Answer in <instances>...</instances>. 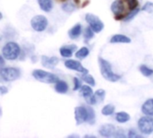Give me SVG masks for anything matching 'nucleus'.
Segmentation results:
<instances>
[{"label": "nucleus", "instance_id": "obj_5", "mask_svg": "<svg viewBox=\"0 0 153 138\" xmlns=\"http://www.w3.org/2000/svg\"><path fill=\"white\" fill-rule=\"evenodd\" d=\"M48 25V19L44 15H41V14L35 15L30 20V26L37 32L44 31L47 29Z\"/></svg>", "mask_w": 153, "mask_h": 138}, {"label": "nucleus", "instance_id": "obj_9", "mask_svg": "<svg viewBox=\"0 0 153 138\" xmlns=\"http://www.w3.org/2000/svg\"><path fill=\"white\" fill-rule=\"evenodd\" d=\"M80 92L90 105H94L97 103L96 98L94 96L92 89L91 88V85H82V87L80 88Z\"/></svg>", "mask_w": 153, "mask_h": 138}, {"label": "nucleus", "instance_id": "obj_6", "mask_svg": "<svg viewBox=\"0 0 153 138\" xmlns=\"http://www.w3.org/2000/svg\"><path fill=\"white\" fill-rule=\"evenodd\" d=\"M138 128L143 135H151L153 133V118L150 116L142 117L138 120Z\"/></svg>", "mask_w": 153, "mask_h": 138}, {"label": "nucleus", "instance_id": "obj_20", "mask_svg": "<svg viewBox=\"0 0 153 138\" xmlns=\"http://www.w3.org/2000/svg\"><path fill=\"white\" fill-rule=\"evenodd\" d=\"M116 120L118 123H126L130 120V115L127 112H118L116 114Z\"/></svg>", "mask_w": 153, "mask_h": 138}, {"label": "nucleus", "instance_id": "obj_19", "mask_svg": "<svg viewBox=\"0 0 153 138\" xmlns=\"http://www.w3.org/2000/svg\"><path fill=\"white\" fill-rule=\"evenodd\" d=\"M40 9L46 13L51 12L53 8V1L52 0H37Z\"/></svg>", "mask_w": 153, "mask_h": 138}, {"label": "nucleus", "instance_id": "obj_17", "mask_svg": "<svg viewBox=\"0 0 153 138\" xmlns=\"http://www.w3.org/2000/svg\"><path fill=\"white\" fill-rule=\"evenodd\" d=\"M68 89H69V86H68L66 82H65L63 80H58L56 83L55 90H56V92L64 94V93H66L68 92Z\"/></svg>", "mask_w": 153, "mask_h": 138}, {"label": "nucleus", "instance_id": "obj_35", "mask_svg": "<svg viewBox=\"0 0 153 138\" xmlns=\"http://www.w3.org/2000/svg\"><path fill=\"white\" fill-rule=\"evenodd\" d=\"M8 92V89L5 86H0V96H3Z\"/></svg>", "mask_w": 153, "mask_h": 138}, {"label": "nucleus", "instance_id": "obj_2", "mask_svg": "<svg viewBox=\"0 0 153 138\" xmlns=\"http://www.w3.org/2000/svg\"><path fill=\"white\" fill-rule=\"evenodd\" d=\"M20 54H21V48L19 44L14 41L7 42L2 48L3 57H4V59H7L9 61L17 59Z\"/></svg>", "mask_w": 153, "mask_h": 138}, {"label": "nucleus", "instance_id": "obj_13", "mask_svg": "<svg viewBox=\"0 0 153 138\" xmlns=\"http://www.w3.org/2000/svg\"><path fill=\"white\" fill-rule=\"evenodd\" d=\"M59 63V59L56 57H48V56H43L41 57V64L43 66L47 68H55V66Z\"/></svg>", "mask_w": 153, "mask_h": 138}, {"label": "nucleus", "instance_id": "obj_8", "mask_svg": "<svg viewBox=\"0 0 153 138\" xmlns=\"http://www.w3.org/2000/svg\"><path fill=\"white\" fill-rule=\"evenodd\" d=\"M111 11L116 16L117 20H120L125 17L126 7L122 0H115L111 4Z\"/></svg>", "mask_w": 153, "mask_h": 138}, {"label": "nucleus", "instance_id": "obj_31", "mask_svg": "<svg viewBox=\"0 0 153 138\" xmlns=\"http://www.w3.org/2000/svg\"><path fill=\"white\" fill-rule=\"evenodd\" d=\"M81 87H82V81L79 78L74 77V91H79Z\"/></svg>", "mask_w": 153, "mask_h": 138}, {"label": "nucleus", "instance_id": "obj_33", "mask_svg": "<svg viewBox=\"0 0 153 138\" xmlns=\"http://www.w3.org/2000/svg\"><path fill=\"white\" fill-rule=\"evenodd\" d=\"M114 137H118V138L126 137V135H125L124 129H123V128H116V131H115Z\"/></svg>", "mask_w": 153, "mask_h": 138}, {"label": "nucleus", "instance_id": "obj_16", "mask_svg": "<svg viewBox=\"0 0 153 138\" xmlns=\"http://www.w3.org/2000/svg\"><path fill=\"white\" fill-rule=\"evenodd\" d=\"M82 27L80 23H76L73 28H71L68 31V35L71 39H77L82 34Z\"/></svg>", "mask_w": 153, "mask_h": 138}, {"label": "nucleus", "instance_id": "obj_30", "mask_svg": "<svg viewBox=\"0 0 153 138\" xmlns=\"http://www.w3.org/2000/svg\"><path fill=\"white\" fill-rule=\"evenodd\" d=\"M143 11L147 12L149 13H153V3L152 2H147L142 8Z\"/></svg>", "mask_w": 153, "mask_h": 138}, {"label": "nucleus", "instance_id": "obj_4", "mask_svg": "<svg viewBox=\"0 0 153 138\" xmlns=\"http://www.w3.org/2000/svg\"><path fill=\"white\" fill-rule=\"evenodd\" d=\"M0 75L2 79L5 82H13L20 78L21 76V70L17 67H4L0 71Z\"/></svg>", "mask_w": 153, "mask_h": 138}, {"label": "nucleus", "instance_id": "obj_11", "mask_svg": "<svg viewBox=\"0 0 153 138\" xmlns=\"http://www.w3.org/2000/svg\"><path fill=\"white\" fill-rule=\"evenodd\" d=\"M65 66L66 68L74 71H77L82 74H86L88 73V69H86L79 61L74 60V59H67L65 61Z\"/></svg>", "mask_w": 153, "mask_h": 138}, {"label": "nucleus", "instance_id": "obj_26", "mask_svg": "<svg viewBox=\"0 0 153 138\" xmlns=\"http://www.w3.org/2000/svg\"><path fill=\"white\" fill-rule=\"evenodd\" d=\"M94 96H95V98H96L97 102H98V101L101 102V101H103L104 99H105L106 92H105V90H103V89H99V90H97V91L95 92Z\"/></svg>", "mask_w": 153, "mask_h": 138}, {"label": "nucleus", "instance_id": "obj_14", "mask_svg": "<svg viewBox=\"0 0 153 138\" xmlns=\"http://www.w3.org/2000/svg\"><path fill=\"white\" fill-rule=\"evenodd\" d=\"M76 48H77V47L75 45H74V44H72V45H65V46L60 48L59 53L63 57L68 58V57H71L73 56V54L76 50Z\"/></svg>", "mask_w": 153, "mask_h": 138}, {"label": "nucleus", "instance_id": "obj_28", "mask_svg": "<svg viewBox=\"0 0 153 138\" xmlns=\"http://www.w3.org/2000/svg\"><path fill=\"white\" fill-rule=\"evenodd\" d=\"M140 71H141V73H142L144 76H147V77L152 76L153 75V69L148 67L147 66H144V65H143V66H140Z\"/></svg>", "mask_w": 153, "mask_h": 138}, {"label": "nucleus", "instance_id": "obj_25", "mask_svg": "<svg viewBox=\"0 0 153 138\" xmlns=\"http://www.w3.org/2000/svg\"><path fill=\"white\" fill-rule=\"evenodd\" d=\"M82 79L86 84H88L91 85V86H95V84H96L95 80H94V78L92 77V75H89L88 73L83 74L82 76Z\"/></svg>", "mask_w": 153, "mask_h": 138}, {"label": "nucleus", "instance_id": "obj_12", "mask_svg": "<svg viewBox=\"0 0 153 138\" xmlns=\"http://www.w3.org/2000/svg\"><path fill=\"white\" fill-rule=\"evenodd\" d=\"M116 128H117L112 124H105L100 128L99 133L103 137H114Z\"/></svg>", "mask_w": 153, "mask_h": 138}, {"label": "nucleus", "instance_id": "obj_3", "mask_svg": "<svg viewBox=\"0 0 153 138\" xmlns=\"http://www.w3.org/2000/svg\"><path fill=\"white\" fill-rule=\"evenodd\" d=\"M32 76L36 80H38L41 83H45V84H56L59 80V78L56 75L47 72V71H44V70H41V69L33 70Z\"/></svg>", "mask_w": 153, "mask_h": 138}, {"label": "nucleus", "instance_id": "obj_24", "mask_svg": "<svg viewBox=\"0 0 153 138\" xmlns=\"http://www.w3.org/2000/svg\"><path fill=\"white\" fill-rule=\"evenodd\" d=\"M87 110H88V119H87V122L91 125L95 123L96 120V116H95V111L93 110L92 108L91 107H87Z\"/></svg>", "mask_w": 153, "mask_h": 138}, {"label": "nucleus", "instance_id": "obj_37", "mask_svg": "<svg viewBox=\"0 0 153 138\" xmlns=\"http://www.w3.org/2000/svg\"><path fill=\"white\" fill-rule=\"evenodd\" d=\"M2 18H3V14L2 13H0V20H2Z\"/></svg>", "mask_w": 153, "mask_h": 138}, {"label": "nucleus", "instance_id": "obj_22", "mask_svg": "<svg viewBox=\"0 0 153 138\" xmlns=\"http://www.w3.org/2000/svg\"><path fill=\"white\" fill-rule=\"evenodd\" d=\"M62 9L66 13H72L74 10H76V4L71 1H68L62 4Z\"/></svg>", "mask_w": 153, "mask_h": 138}, {"label": "nucleus", "instance_id": "obj_27", "mask_svg": "<svg viewBox=\"0 0 153 138\" xmlns=\"http://www.w3.org/2000/svg\"><path fill=\"white\" fill-rule=\"evenodd\" d=\"M140 12V9L137 7V8H135V9H133V10H131V12L128 13V14H126V15H125V17H124V21L125 22H129V21H131L132 19H134V17H135V15H137L138 14V13Z\"/></svg>", "mask_w": 153, "mask_h": 138}, {"label": "nucleus", "instance_id": "obj_15", "mask_svg": "<svg viewBox=\"0 0 153 138\" xmlns=\"http://www.w3.org/2000/svg\"><path fill=\"white\" fill-rule=\"evenodd\" d=\"M142 112L146 115L153 117V99L147 100L142 106Z\"/></svg>", "mask_w": 153, "mask_h": 138}, {"label": "nucleus", "instance_id": "obj_10", "mask_svg": "<svg viewBox=\"0 0 153 138\" xmlns=\"http://www.w3.org/2000/svg\"><path fill=\"white\" fill-rule=\"evenodd\" d=\"M74 118L77 125H81L84 122H87L88 119V110L87 107L78 106L74 109Z\"/></svg>", "mask_w": 153, "mask_h": 138}, {"label": "nucleus", "instance_id": "obj_36", "mask_svg": "<svg viewBox=\"0 0 153 138\" xmlns=\"http://www.w3.org/2000/svg\"><path fill=\"white\" fill-rule=\"evenodd\" d=\"M4 65H5L4 57H3V55H0V71L4 68Z\"/></svg>", "mask_w": 153, "mask_h": 138}, {"label": "nucleus", "instance_id": "obj_21", "mask_svg": "<svg viewBox=\"0 0 153 138\" xmlns=\"http://www.w3.org/2000/svg\"><path fill=\"white\" fill-rule=\"evenodd\" d=\"M89 54H90L89 48L86 47H82L79 50H77V52L75 53V57L79 59H83V58L87 57L89 56Z\"/></svg>", "mask_w": 153, "mask_h": 138}, {"label": "nucleus", "instance_id": "obj_39", "mask_svg": "<svg viewBox=\"0 0 153 138\" xmlns=\"http://www.w3.org/2000/svg\"><path fill=\"white\" fill-rule=\"evenodd\" d=\"M0 40H1V38H0Z\"/></svg>", "mask_w": 153, "mask_h": 138}, {"label": "nucleus", "instance_id": "obj_32", "mask_svg": "<svg viewBox=\"0 0 153 138\" xmlns=\"http://www.w3.org/2000/svg\"><path fill=\"white\" fill-rule=\"evenodd\" d=\"M130 10L135 9L138 6V0H126Z\"/></svg>", "mask_w": 153, "mask_h": 138}, {"label": "nucleus", "instance_id": "obj_29", "mask_svg": "<svg viewBox=\"0 0 153 138\" xmlns=\"http://www.w3.org/2000/svg\"><path fill=\"white\" fill-rule=\"evenodd\" d=\"M94 31H92V29L89 26V27H87L86 29H85V31H84V38H85V40H91V39H92L93 37H94Z\"/></svg>", "mask_w": 153, "mask_h": 138}, {"label": "nucleus", "instance_id": "obj_18", "mask_svg": "<svg viewBox=\"0 0 153 138\" xmlns=\"http://www.w3.org/2000/svg\"><path fill=\"white\" fill-rule=\"evenodd\" d=\"M111 43H130L131 39L123 34H116L110 39Z\"/></svg>", "mask_w": 153, "mask_h": 138}, {"label": "nucleus", "instance_id": "obj_23", "mask_svg": "<svg viewBox=\"0 0 153 138\" xmlns=\"http://www.w3.org/2000/svg\"><path fill=\"white\" fill-rule=\"evenodd\" d=\"M114 112H115V106L112 104H108L104 106L101 110V113L104 116H111Z\"/></svg>", "mask_w": 153, "mask_h": 138}, {"label": "nucleus", "instance_id": "obj_38", "mask_svg": "<svg viewBox=\"0 0 153 138\" xmlns=\"http://www.w3.org/2000/svg\"><path fill=\"white\" fill-rule=\"evenodd\" d=\"M74 1H75V3H79V1H80V0H74Z\"/></svg>", "mask_w": 153, "mask_h": 138}, {"label": "nucleus", "instance_id": "obj_34", "mask_svg": "<svg viewBox=\"0 0 153 138\" xmlns=\"http://www.w3.org/2000/svg\"><path fill=\"white\" fill-rule=\"evenodd\" d=\"M128 137L129 138H134V137H141L134 129H131L128 133Z\"/></svg>", "mask_w": 153, "mask_h": 138}, {"label": "nucleus", "instance_id": "obj_7", "mask_svg": "<svg viewBox=\"0 0 153 138\" xmlns=\"http://www.w3.org/2000/svg\"><path fill=\"white\" fill-rule=\"evenodd\" d=\"M85 20L89 23L92 31L96 33L100 32L104 29V23L102 22V21L93 13H87L85 15Z\"/></svg>", "mask_w": 153, "mask_h": 138}, {"label": "nucleus", "instance_id": "obj_1", "mask_svg": "<svg viewBox=\"0 0 153 138\" xmlns=\"http://www.w3.org/2000/svg\"><path fill=\"white\" fill-rule=\"evenodd\" d=\"M99 64H100V68L101 75L106 80L115 83V82L118 81L121 78L120 75H117V74L113 72L111 64L108 61H107L106 59L100 57L99 58Z\"/></svg>", "mask_w": 153, "mask_h": 138}]
</instances>
